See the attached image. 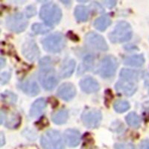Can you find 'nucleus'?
Wrapping results in <instances>:
<instances>
[{
  "label": "nucleus",
  "mask_w": 149,
  "mask_h": 149,
  "mask_svg": "<svg viewBox=\"0 0 149 149\" xmlns=\"http://www.w3.org/2000/svg\"><path fill=\"white\" fill-rule=\"evenodd\" d=\"M19 88L24 93L30 96H35L40 93L39 86L34 80H28L26 82L21 84Z\"/></svg>",
  "instance_id": "obj_16"
},
{
  "label": "nucleus",
  "mask_w": 149,
  "mask_h": 149,
  "mask_svg": "<svg viewBox=\"0 0 149 149\" xmlns=\"http://www.w3.org/2000/svg\"><path fill=\"white\" fill-rule=\"evenodd\" d=\"M137 81L130 80L121 79L115 85V88L119 93L126 96H131L137 90Z\"/></svg>",
  "instance_id": "obj_11"
},
{
  "label": "nucleus",
  "mask_w": 149,
  "mask_h": 149,
  "mask_svg": "<svg viewBox=\"0 0 149 149\" xmlns=\"http://www.w3.org/2000/svg\"><path fill=\"white\" fill-rule=\"evenodd\" d=\"M5 65V61L3 58H1V68L3 67Z\"/></svg>",
  "instance_id": "obj_35"
},
{
  "label": "nucleus",
  "mask_w": 149,
  "mask_h": 149,
  "mask_svg": "<svg viewBox=\"0 0 149 149\" xmlns=\"http://www.w3.org/2000/svg\"><path fill=\"white\" fill-rule=\"evenodd\" d=\"M10 73L8 72H2L1 74V84L3 85L5 84L6 83H8L10 79Z\"/></svg>",
  "instance_id": "obj_30"
},
{
  "label": "nucleus",
  "mask_w": 149,
  "mask_h": 149,
  "mask_svg": "<svg viewBox=\"0 0 149 149\" xmlns=\"http://www.w3.org/2000/svg\"><path fill=\"white\" fill-rule=\"evenodd\" d=\"M40 17L49 26L58 24L62 17V12L58 5L54 3H48L42 5L40 10Z\"/></svg>",
  "instance_id": "obj_5"
},
{
  "label": "nucleus",
  "mask_w": 149,
  "mask_h": 149,
  "mask_svg": "<svg viewBox=\"0 0 149 149\" xmlns=\"http://www.w3.org/2000/svg\"><path fill=\"white\" fill-rule=\"evenodd\" d=\"M36 12H37L36 8L34 6H33V5H30V6L26 8V17L30 18V17H33V16H34L36 14Z\"/></svg>",
  "instance_id": "obj_29"
},
{
  "label": "nucleus",
  "mask_w": 149,
  "mask_h": 149,
  "mask_svg": "<svg viewBox=\"0 0 149 149\" xmlns=\"http://www.w3.org/2000/svg\"><path fill=\"white\" fill-rule=\"evenodd\" d=\"M28 21L21 13H16L6 19V26L9 30L16 33H20L26 29Z\"/></svg>",
  "instance_id": "obj_7"
},
{
  "label": "nucleus",
  "mask_w": 149,
  "mask_h": 149,
  "mask_svg": "<svg viewBox=\"0 0 149 149\" xmlns=\"http://www.w3.org/2000/svg\"><path fill=\"white\" fill-rule=\"evenodd\" d=\"M110 24H111V19H110V17L108 15H103L97 18L93 25L97 30L104 31L107 29V27Z\"/></svg>",
  "instance_id": "obj_21"
},
{
  "label": "nucleus",
  "mask_w": 149,
  "mask_h": 149,
  "mask_svg": "<svg viewBox=\"0 0 149 149\" xmlns=\"http://www.w3.org/2000/svg\"><path fill=\"white\" fill-rule=\"evenodd\" d=\"M75 68V61L73 59L66 60L62 63L60 70V76L63 78H69L72 75Z\"/></svg>",
  "instance_id": "obj_17"
},
{
  "label": "nucleus",
  "mask_w": 149,
  "mask_h": 149,
  "mask_svg": "<svg viewBox=\"0 0 149 149\" xmlns=\"http://www.w3.org/2000/svg\"><path fill=\"white\" fill-rule=\"evenodd\" d=\"M49 63H42L38 78L42 86L46 90H52L58 84V77L54 68L48 66Z\"/></svg>",
  "instance_id": "obj_1"
},
{
  "label": "nucleus",
  "mask_w": 149,
  "mask_h": 149,
  "mask_svg": "<svg viewBox=\"0 0 149 149\" xmlns=\"http://www.w3.org/2000/svg\"><path fill=\"white\" fill-rule=\"evenodd\" d=\"M104 4L107 6L108 8H113L116 5V1H103Z\"/></svg>",
  "instance_id": "obj_32"
},
{
  "label": "nucleus",
  "mask_w": 149,
  "mask_h": 149,
  "mask_svg": "<svg viewBox=\"0 0 149 149\" xmlns=\"http://www.w3.org/2000/svg\"><path fill=\"white\" fill-rule=\"evenodd\" d=\"M113 108L117 113H122L127 111L130 108V104L127 101L117 100L114 102Z\"/></svg>",
  "instance_id": "obj_26"
},
{
  "label": "nucleus",
  "mask_w": 149,
  "mask_h": 149,
  "mask_svg": "<svg viewBox=\"0 0 149 149\" xmlns=\"http://www.w3.org/2000/svg\"><path fill=\"white\" fill-rule=\"evenodd\" d=\"M125 120L127 122V125H130V127L137 128L140 126V118L134 112H131V113L127 114V116L125 117Z\"/></svg>",
  "instance_id": "obj_25"
},
{
  "label": "nucleus",
  "mask_w": 149,
  "mask_h": 149,
  "mask_svg": "<svg viewBox=\"0 0 149 149\" xmlns=\"http://www.w3.org/2000/svg\"><path fill=\"white\" fill-rule=\"evenodd\" d=\"M76 94V89L71 83H64L59 86L57 91V95L63 100H72Z\"/></svg>",
  "instance_id": "obj_13"
},
{
  "label": "nucleus",
  "mask_w": 149,
  "mask_h": 149,
  "mask_svg": "<svg viewBox=\"0 0 149 149\" xmlns=\"http://www.w3.org/2000/svg\"><path fill=\"white\" fill-rule=\"evenodd\" d=\"M40 143L44 149H63V138L59 131L55 130H48L41 136Z\"/></svg>",
  "instance_id": "obj_3"
},
{
  "label": "nucleus",
  "mask_w": 149,
  "mask_h": 149,
  "mask_svg": "<svg viewBox=\"0 0 149 149\" xmlns=\"http://www.w3.org/2000/svg\"><path fill=\"white\" fill-rule=\"evenodd\" d=\"M84 41L87 46L96 50L104 52L108 49V46L104 37L93 31H90L85 35Z\"/></svg>",
  "instance_id": "obj_9"
},
{
  "label": "nucleus",
  "mask_w": 149,
  "mask_h": 149,
  "mask_svg": "<svg viewBox=\"0 0 149 149\" xmlns=\"http://www.w3.org/2000/svg\"><path fill=\"white\" fill-rule=\"evenodd\" d=\"M139 149H149V139H145L139 144Z\"/></svg>",
  "instance_id": "obj_31"
},
{
  "label": "nucleus",
  "mask_w": 149,
  "mask_h": 149,
  "mask_svg": "<svg viewBox=\"0 0 149 149\" xmlns=\"http://www.w3.org/2000/svg\"><path fill=\"white\" fill-rule=\"evenodd\" d=\"M93 62H94V58L93 56L92 55H87L86 56L84 59L83 64H82V66L84 69V70H87L88 69H90L93 64Z\"/></svg>",
  "instance_id": "obj_27"
},
{
  "label": "nucleus",
  "mask_w": 149,
  "mask_h": 149,
  "mask_svg": "<svg viewBox=\"0 0 149 149\" xmlns=\"http://www.w3.org/2000/svg\"><path fill=\"white\" fill-rule=\"evenodd\" d=\"M102 119V113L97 109H88L83 112L81 120L85 127L88 128H96L99 126Z\"/></svg>",
  "instance_id": "obj_8"
},
{
  "label": "nucleus",
  "mask_w": 149,
  "mask_h": 149,
  "mask_svg": "<svg viewBox=\"0 0 149 149\" xmlns=\"http://www.w3.org/2000/svg\"><path fill=\"white\" fill-rule=\"evenodd\" d=\"M132 35V28L130 24L122 21L117 24L113 30L109 34V39L113 43H119L130 40Z\"/></svg>",
  "instance_id": "obj_2"
},
{
  "label": "nucleus",
  "mask_w": 149,
  "mask_h": 149,
  "mask_svg": "<svg viewBox=\"0 0 149 149\" xmlns=\"http://www.w3.org/2000/svg\"><path fill=\"white\" fill-rule=\"evenodd\" d=\"M52 29V26L46 23H34L31 26V30L36 34H43L49 32Z\"/></svg>",
  "instance_id": "obj_23"
},
{
  "label": "nucleus",
  "mask_w": 149,
  "mask_h": 149,
  "mask_svg": "<svg viewBox=\"0 0 149 149\" xmlns=\"http://www.w3.org/2000/svg\"><path fill=\"white\" fill-rule=\"evenodd\" d=\"M68 117H69V115H68V112L66 110H60L52 114V120L54 124L62 125V124L66 123Z\"/></svg>",
  "instance_id": "obj_22"
},
{
  "label": "nucleus",
  "mask_w": 149,
  "mask_h": 149,
  "mask_svg": "<svg viewBox=\"0 0 149 149\" xmlns=\"http://www.w3.org/2000/svg\"><path fill=\"white\" fill-rule=\"evenodd\" d=\"M61 2H65V4L70 3V1H61Z\"/></svg>",
  "instance_id": "obj_36"
},
{
  "label": "nucleus",
  "mask_w": 149,
  "mask_h": 149,
  "mask_svg": "<svg viewBox=\"0 0 149 149\" xmlns=\"http://www.w3.org/2000/svg\"><path fill=\"white\" fill-rule=\"evenodd\" d=\"M124 64L130 66H141L144 64L145 58L142 54L125 56L122 59Z\"/></svg>",
  "instance_id": "obj_19"
},
{
  "label": "nucleus",
  "mask_w": 149,
  "mask_h": 149,
  "mask_svg": "<svg viewBox=\"0 0 149 149\" xmlns=\"http://www.w3.org/2000/svg\"><path fill=\"white\" fill-rule=\"evenodd\" d=\"M139 76V73L134 70H128V69H123L120 72V78L122 79L130 80L137 81Z\"/></svg>",
  "instance_id": "obj_24"
},
{
  "label": "nucleus",
  "mask_w": 149,
  "mask_h": 149,
  "mask_svg": "<svg viewBox=\"0 0 149 149\" xmlns=\"http://www.w3.org/2000/svg\"><path fill=\"white\" fill-rule=\"evenodd\" d=\"M115 149H134V146L129 143H116L114 145Z\"/></svg>",
  "instance_id": "obj_28"
},
{
  "label": "nucleus",
  "mask_w": 149,
  "mask_h": 149,
  "mask_svg": "<svg viewBox=\"0 0 149 149\" xmlns=\"http://www.w3.org/2000/svg\"><path fill=\"white\" fill-rule=\"evenodd\" d=\"M64 139L66 144L70 147H76L81 140V134L75 129H67L64 132Z\"/></svg>",
  "instance_id": "obj_15"
},
{
  "label": "nucleus",
  "mask_w": 149,
  "mask_h": 149,
  "mask_svg": "<svg viewBox=\"0 0 149 149\" xmlns=\"http://www.w3.org/2000/svg\"><path fill=\"white\" fill-rule=\"evenodd\" d=\"M74 14L78 22H86L89 18L90 10L88 8L83 5H78L74 9Z\"/></svg>",
  "instance_id": "obj_20"
},
{
  "label": "nucleus",
  "mask_w": 149,
  "mask_h": 149,
  "mask_svg": "<svg viewBox=\"0 0 149 149\" xmlns=\"http://www.w3.org/2000/svg\"><path fill=\"white\" fill-rule=\"evenodd\" d=\"M80 86L84 92L86 93H93L99 90V84L95 78L92 77H85L79 83Z\"/></svg>",
  "instance_id": "obj_14"
},
{
  "label": "nucleus",
  "mask_w": 149,
  "mask_h": 149,
  "mask_svg": "<svg viewBox=\"0 0 149 149\" xmlns=\"http://www.w3.org/2000/svg\"><path fill=\"white\" fill-rule=\"evenodd\" d=\"M43 49L48 52L57 53L66 46L64 36L60 32H54L43 38L41 41Z\"/></svg>",
  "instance_id": "obj_4"
},
{
  "label": "nucleus",
  "mask_w": 149,
  "mask_h": 149,
  "mask_svg": "<svg viewBox=\"0 0 149 149\" xmlns=\"http://www.w3.org/2000/svg\"><path fill=\"white\" fill-rule=\"evenodd\" d=\"M46 107V102L43 98H38L32 104L30 109V116L31 117H38L40 116Z\"/></svg>",
  "instance_id": "obj_18"
},
{
  "label": "nucleus",
  "mask_w": 149,
  "mask_h": 149,
  "mask_svg": "<svg viewBox=\"0 0 149 149\" xmlns=\"http://www.w3.org/2000/svg\"><path fill=\"white\" fill-rule=\"evenodd\" d=\"M118 67V61L115 57L108 55L104 58L101 61L98 73L104 78H111L114 75Z\"/></svg>",
  "instance_id": "obj_6"
},
{
  "label": "nucleus",
  "mask_w": 149,
  "mask_h": 149,
  "mask_svg": "<svg viewBox=\"0 0 149 149\" xmlns=\"http://www.w3.org/2000/svg\"><path fill=\"white\" fill-rule=\"evenodd\" d=\"M68 37H69V38H70V40L74 41V42H78V41L79 40V38H78V36L75 35L74 34H73V33L71 32V31L68 32Z\"/></svg>",
  "instance_id": "obj_33"
},
{
  "label": "nucleus",
  "mask_w": 149,
  "mask_h": 149,
  "mask_svg": "<svg viewBox=\"0 0 149 149\" xmlns=\"http://www.w3.org/2000/svg\"><path fill=\"white\" fill-rule=\"evenodd\" d=\"M5 123V125L10 129L17 128L21 123V116L18 113H11L8 115L5 110H1V124Z\"/></svg>",
  "instance_id": "obj_12"
},
{
  "label": "nucleus",
  "mask_w": 149,
  "mask_h": 149,
  "mask_svg": "<svg viewBox=\"0 0 149 149\" xmlns=\"http://www.w3.org/2000/svg\"><path fill=\"white\" fill-rule=\"evenodd\" d=\"M0 136H1V142H0V146H1V147H2V146H4V144H5V136H4V134L2 132H1V135H0Z\"/></svg>",
  "instance_id": "obj_34"
},
{
  "label": "nucleus",
  "mask_w": 149,
  "mask_h": 149,
  "mask_svg": "<svg viewBox=\"0 0 149 149\" xmlns=\"http://www.w3.org/2000/svg\"><path fill=\"white\" fill-rule=\"evenodd\" d=\"M22 52L25 58L30 61H34L40 56V49L35 41L32 39H27L22 46Z\"/></svg>",
  "instance_id": "obj_10"
}]
</instances>
